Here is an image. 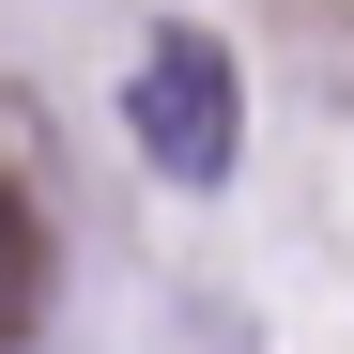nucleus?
<instances>
[{
  "mask_svg": "<svg viewBox=\"0 0 354 354\" xmlns=\"http://www.w3.org/2000/svg\"><path fill=\"white\" fill-rule=\"evenodd\" d=\"M124 139L154 185H231V154H247V77H231V46L216 31H139V62H124Z\"/></svg>",
  "mask_w": 354,
  "mask_h": 354,
  "instance_id": "1",
  "label": "nucleus"
},
{
  "mask_svg": "<svg viewBox=\"0 0 354 354\" xmlns=\"http://www.w3.org/2000/svg\"><path fill=\"white\" fill-rule=\"evenodd\" d=\"M16 308H31V216L0 201V324H16Z\"/></svg>",
  "mask_w": 354,
  "mask_h": 354,
  "instance_id": "2",
  "label": "nucleus"
}]
</instances>
